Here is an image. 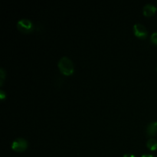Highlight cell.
I'll return each mask as SVG.
<instances>
[{
	"instance_id": "cell-5",
	"label": "cell",
	"mask_w": 157,
	"mask_h": 157,
	"mask_svg": "<svg viewBox=\"0 0 157 157\" xmlns=\"http://www.w3.org/2000/svg\"><path fill=\"white\" fill-rule=\"evenodd\" d=\"M156 12V7L153 4H147L144 6L143 9V12L145 16L150 17L152 16Z\"/></svg>"
},
{
	"instance_id": "cell-6",
	"label": "cell",
	"mask_w": 157,
	"mask_h": 157,
	"mask_svg": "<svg viewBox=\"0 0 157 157\" xmlns=\"http://www.w3.org/2000/svg\"><path fill=\"white\" fill-rule=\"evenodd\" d=\"M147 134L149 136H154L157 134V121L150 123L147 127Z\"/></svg>"
},
{
	"instance_id": "cell-12",
	"label": "cell",
	"mask_w": 157,
	"mask_h": 157,
	"mask_svg": "<svg viewBox=\"0 0 157 157\" xmlns=\"http://www.w3.org/2000/svg\"><path fill=\"white\" fill-rule=\"evenodd\" d=\"M141 157H154V156H153V155H150V154H144Z\"/></svg>"
},
{
	"instance_id": "cell-8",
	"label": "cell",
	"mask_w": 157,
	"mask_h": 157,
	"mask_svg": "<svg viewBox=\"0 0 157 157\" xmlns=\"http://www.w3.org/2000/svg\"><path fill=\"white\" fill-rule=\"evenodd\" d=\"M5 77H6V72H5L4 69L2 67L0 69V86L2 85L3 84V81L5 80Z\"/></svg>"
},
{
	"instance_id": "cell-1",
	"label": "cell",
	"mask_w": 157,
	"mask_h": 157,
	"mask_svg": "<svg viewBox=\"0 0 157 157\" xmlns=\"http://www.w3.org/2000/svg\"><path fill=\"white\" fill-rule=\"evenodd\" d=\"M58 68H59L60 71L63 74V75H66V76H70L74 73V64L72 63L71 60L67 57L64 56L59 60L58 61Z\"/></svg>"
},
{
	"instance_id": "cell-11",
	"label": "cell",
	"mask_w": 157,
	"mask_h": 157,
	"mask_svg": "<svg viewBox=\"0 0 157 157\" xmlns=\"http://www.w3.org/2000/svg\"><path fill=\"white\" fill-rule=\"evenodd\" d=\"M124 157H136V156L133 154H130V153H127V154L124 155Z\"/></svg>"
},
{
	"instance_id": "cell-3",
	"label": "cell",
	"mask_w": 157,
	"mask_h": 157,
	"mask_svg": "<svg viewBox=\"0 0 157 157\" xmlns=\"http://www.w3.org/2000/svg\"><path fill=\"white\" fill-rule=\"evenodd\" d=\"M28 142L23 138H17L12 144V149L16 152H24L28 148Z\"/></svg>"
},
{
	"instance_id": "cell-9",
	"label": "cell",
	"mask_w": 157,
	"mask_h": 157,
	"mask_svg": "<svg viewBox=\"0 0 157 157\" xmlns=\"http://www.w3.org/2000/svg\"><path fill=\"white\" fill-rule=\"evenodd\" d=\"M150 40H151L152 43H153V44L157 45V32H153L152 34L151 37H150Z\"/></svg>"
},
{
	"instance_id": "cell-7",
	"label": "cell",
	"mask_w": 157,
	"mask_h": 157,
	"mask_svg": "<svg viewBox=\"0 0 157 157\" xmlns=\"http://www.w3.org/2000/svg\"><path fill=\"white\" fill-rule=\"evenodd\" d=\"M147 147H148L149 150H156L157 149V140L154 138H150L147 143Z\"/></svg>"
},
{
	"instance_id": "cell-10",
	"label": "cell",
	"mask_w": 157,
	"mask_h": 157,
	"mask_svg": "<svg viewBox=\"0 0 157 157\" xmlns=\"http://www.w3.org/2000/svg\"><path fill=\"white\" fill-rule=\"evenodd\" d=\"M6 98V94L2 90H0V98H1L2 101H3Z\"/></svg>"
},
{
	"instance_id": "cell-4",
	"label": "cell",
	"mask_w": 157,
	"mask_h": 157,
	"mask_svg": "<svg viewBox=\"0 0 157 157\" xmlns=\"http://www.w3.org/2000/svg\"><path fill=\"white\" fill-rule=\"evenodd\" d=\"M133 32H134L135 35L140 38H146L148 35V32L147 29L144 25L140 24V23H136L133 25Z\"/></svg>"
},
{
	"instance_id": "cell-2",
	"label": "cell",
	"mask_w": 157,
	"mask_h": 157,
	"mask_svg": "<svg viewBox=\"0 0 157 157\" xmlns=\"http://www.w3.org/2000/svg\"><path fill=\"white\" fill-rule=\"evenodd\" d=\"M17 28L23 33H30L33 31L34 25L31 20L28 18H21L17 22Z\"/></svg>"
}]
</instances>
